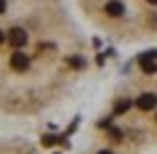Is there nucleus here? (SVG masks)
<instances>
[{"instance_id": "2", "label": "nucleus", "mask_w": 157, "mask_h": 154, "mask_svg": "<svg viewBox=\"0 0 157 154\" xmlns=\"http://www.w3.org/2000/svg\"><path fill=\"white\" fill-rule=\"evenodd\" d=\"M77 16L117 45H157V0H72Z\"/></svg>"}, {"instance_id": "1", "label": "nucleus", "mask_w": 157, "mask_h": 154, "mask_svg": "<svg viewBox=\"0 0 157 154\" xmlns=\"http://www.w3.org/2000/svg\"><path fill=\"white\" fill-rule=\"evenodd\" d=\"M91 72V29L72 0H0V120L53 117L80 96Z\"/></svg>"}, {"instance_id": "3", "label": "nucleus", "mask_w": 157, "mask_h": 154, "mask_svg": "<svg viewBox=\"0 0 157 154\" xmlns=\"http://www.w3.org/2000/svg\"><path fill=\"white\" fill-rule=\"evenodd\" d=\"M0 154H43V152L29 136L16 133V130H6L0 125Z\"/></svg>"}]
</instances>
